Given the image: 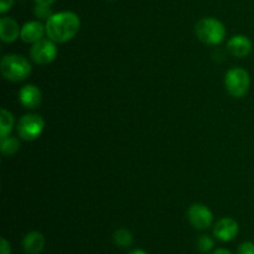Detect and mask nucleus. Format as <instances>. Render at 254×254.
I'll return each instance as SVG.
<instances>
[{
	"label": "nucleus",
	"mask_w": 254,
	"mask_h": 254,
	"mask_svg": "<svg viewBox=\"0 0 254 254\" xmlns=\"http://www.w3.org/2000/svg\"><path fill=\"white\" fill-rule=\"evenodd\" d=\"M12 127H14V117L7 109L2 108L0 112V138L2 139L9 136Z\"/></svg>",
	"instance_id": "4468645a"
},
{
	"label": "nucleus",
	"mask_w": 254,
	"mask_h": 254,
	"mask_svg": "<svg viewBox=\"0 0 254 254\" xmlns=\"http://www.w3.org/2000/svg\"><path fill=\"white\" fill-rule=\"evenodd\" d=\"M19 101L25 108L35 109L41 104L42 93L34 84H26L19 92Z\"/></svg>",
	"instance_id": "9d476101"
},
{
	"label": "nucleus",
	"mask_w": 254,
	"mask_h": 254,
	"mask_svg": "<svg viewBox=\"0 0 254 254\" xmlns=\"http://www.w3.org/2000/svg\"><path fill=\"white\" fill-rule=\"evenodd\" d=\"M45 247L44 235L37 231H31L22 240V248L26 254H40Z\"/></svg>",
	"instance_id": "ddd939ff"
},
{
	"label": "nucleus",
	"mask_w": 254,
	"mask_h": 254,
	"mask_svg": "<svg viewBox=\"0 0 254 254\" xmlns=\"http://www.w3.org/2000/svg\"><path fill=\"white\" fill-rule=\"evenodd\" d=\"M34 12H35V16H36L37 19L46 20V21L52 16V11L51 9H50L49 5L36 4V6H35L34 9Z\"/></svg>",
	"instance_id": "a211bd4d"
},
{
	"label": "nucleus",
	"mask_w": 254,
	"mask_h": 254,
	"mask_svg": "<svg viewBox=\"0 0 254 254\" xmlns=\"http://www.w3.org/2000/svg\"><path fill=\"white\" fill-rule=\"evenodd\" d=\"M189 222L196 230H207L213 221V215L207 206L202 203H193L188 211Z\"/></svg>",
	"instance_id": "0eeeda50"
},
{
	"label": "nucleus",
	"mask_w": 254,
	"mask_h": 254,
	"mask_svg": "<svg viewBox=\"0 0 254 254\" xmlns=\"http://www.w3.org/2000/svg\"><path fill=\"white\" fill-rule=\"evenodd\" d=\"M45 26L49 39L54 42L64 44L76 36L77 32L79 31L81 20L73 11H60L52 14Z\"/></svg>",
	"instance_id": "f257e3e1"
},
{
	"label": "nucleus",
	"mask_w": 254,
	"mask_h": 254,
	"mask_svg": "<svg viewBox=\"0 0 254 254\" xmlns=\"http://www.w3.org/2000/svg\"><path fill=\"white\" fill-rule=\"evenodd\" d=\"M31 60L37 64H49L56 59L57 47L51 39H41L30 49Z\"/></svg>",
	"instance_id": "423d86ee"
},
{
	"label": "nucleus",
	"mask_w": 254,
	"mask_h": 254,
	"mask_svg": "<svg viewBox=\"0 0 254 254\" xmlns=\"http://www.w3.org/2000/svg\"><path fill=\"white\" fill-rule=\"evenodd\" d=\"M213 246H215V242H213L212 238L207 235H202L198 237L197 240V248L201 253H208L213 250Z\"/></svg>",
	"instance_id": "f3484780"
},
{
	"label": "nucleus",
	"mask_w": 254,
	"mask_h": 254,
	"mask_svg": "<svg viewBox=\"0 0 254 254\" xmlns=\"http://www.w3.org/2000/svg\"><path fill=\"white\" fill-rule=\"evenodd\" d=\"M14 1L15 0H0V12L5 14L6 11H9L14 5Z\"/></svg>",
	"instance_id": "412c9836"
},
{
	"label": "nucleus",
	"mask_w": 254,
	"mask_h": 254,
	"mask_svg": "<svg viewBox=\"0 0 254 254\" xmlns=\"http://www.w3.org/2000/svg\"><path fill=\"white\" fill-rule=\"evenodd\" d=\"M211 254H232V253H231L228 250H226V248H218V250L213 251Z\"/></svg>",
	"instance_id": "5701e85b"
},
{
	"label": "nucleus",
	"mask_w": 254,
	"mask_h": 254,
	"mask_svg": "<svg viewBox=\"0 0 254 254\" xmlns=\"http://www.w3.org/2000/svg\"><path fill=\"white\" fill-rule=\"evenodd\" d=\"M56 1V0H35V2H36V4H40V5H52L54 4V2Z\"/></svg>",
	"instance_id": "4be33fe9"
},
{
	"label": "nucleus",
	"mask_w": 254,
	"mask_h": 254,
	"mask_svg": "<svg viewBox=\"0 0 254 254\" xmlns=\"http://www.w3.org/2000/svg\"><path fill=\"white\" fill-rule=\"evenodd\" d=\"M45 121L39 114H25L17 124V134L24 140H35L42 134Z\"/></svg>",
	"instance_id": "39448f33"
},
{
	"label": "nucleus",
	"mask_w": 254,
	"mask_h": 254,
	"mask_svg": "<svg viewBox=\"0 0 254 254\" xmlns=\"http://www.w3.org/2000/svg\"><path fill=\"white\" fill-rule=\"evenodd\" d=\"M113 242L118 247L127 248L133 243V235L126 228H119L113 233Z\"/></svg>",
	"instance_id": "2eb2a0df"
},
{
	"label": "nucleus",
	"mask_w": 254,
	"mask_h": 254,
	"mask_svg": "<svg viewBox=\"0 0 254 254\" xmlns=\"http://www.w3.org/2000/svg\"><path fill=\"white\" fill-rule=\"evenodd\" d=\"M21 29L17 22L10 16H2L0 19V39L4 42H14L20 36Z\"/></svg>",
	"instance_id": "f8f14e48"
},
{
	"label": "nucleus",
	"mask_w": 254,
	"mask_h": 254,
	"mask_svg": "<svg viewBox=\"0 0 254 254\" xmlns=\"http://www.w3.org/2000/svg\"><path fill=\"white\" fill-rule=\"evenodd\" d=\"M20 148L19 140L12 136H6V138L1 139V144H0V149L4 156H12L14 154L17 153Z\"/></svg>",
	"instance_id": "dca6fc26"
},
{
	"label": "nucleus",
	"mask_w": 254,
	"mask_h": 254,
	"mask_svg": "<svg viewBox=\"0 0 254 254\" xmlns=\"http://www.w3.org/2000/svg\"><path fill=\"white\" fill-rule=\"evenodd\" d=\"M228 52L235 57H246L252 51V41L245 35H236L228 40Z\"/></svg>",
	"instance_id": "9b49d317"
},
{
	"label": "nucleus",
	"mask_w": 254,
	"mask_h": 254,
	"mask_svg": "<svg viewBox=\"0 0 254 254\" xmlns=\"http://www.w3.org/2000/svg\"><path fill=\"white\" fill-rule=\"evenodd\" d=\"M0 71L7 81L20 82L31 73V64L24 56L17 54L5 55L0 62Z\"/></svg>",
	"instance_id": "f03ea898"
},
{
	"label": "nucleus",
	"mask_w": 254,
	"mask_h": 254,
	"mask_svg": "<svg viewBox=\"0 0 254 254\" xmlns=\"http://www.w3.org/2000/svg\"><path fill=\"white\" fill-rule=\"evenodd\" d=\"M46 34V26L41 21H27L22 25L20 37L24 42L27 44H35L39 40L44 39V35Z\"/></svg>",
	"instance_id": "1a4fd4ad"
},
{
	"label": "nucleus",
	"mask_w": 254,
	"mask_h": 254,
	"mask_svg": "<svg viewBox=\"0 0 254 254\" xmlns=\"http://www.w3.org/2000/svg\"><path fill=\"white\" fill-rule=\"evenodd\" d=\"M240 232V225L231 217H223L213 227V235L221 242H230L235 240Z\"/></svg>",
	"instance_id": "6e6552de"
},
{
	"label": "nucleus",
	"mask_w": 254,
	"mask_h": 254,
	"mask_svg": "<svg viewBox=\"0 0 254 254\" xmlns=\"http://www.w3.org/2000/svg\"><path fill=\"white\" fill-rule=\"evenodd\" d=\"M129 254H148V253L143 250H133L131 252H129Z\"/></svg>",
	"instance_id": "b1692460"
},
{
	"label": "nucleus",
	"mask_w": 254,
	"mask_h": 254,
	"mask_svg": "<svg viewBox=\"0 0 254 254\" xmlns=\"http://www.w3.org/2000/svg\"><path fill=\"white\" fill-rule=\"evenodd\" d=\"M225 86L228 93L235 98H242L246 96L251 86L250 73L245 68L235 67L227 71L225 76Z\"/></svg>",
	"instance_id": "20e7f679"
},
{
	"label": "nucleus",
	"mask_w": 254,
	"mask_h": 254,
	"mask_svg": "<svg viewBox=\"0 0 254 254\" xmlns=\"http://www.w3.org/2000/svg\"><path fill=\"white\" fill-rule=\"evenodd\" d=\"M0 254H11V246L5 238L0 240Z\"/></svg>",
	"instance_id": "aec40b11"
},
{
	"label": "nucleus",
	"mask_w": 254,
	"mask_h": 254,
	"mask_svg": "<svg viewBox=\"0 0 254 254\" xmlns=\"http://www.w3.org/2000/svg\"><path fill=\"white\" fill-rule=\"evenodd\" d=\"M195 34L203 44L217 45L225 40L226 27L215 17H203L196 24Z\"/></svg>",
	"instance_id": "7ed1b4c3"
},
{
	"label": "nucleus",
	"mask_w": 254,
	"mask_h": 254,
	"mask_svg": "<svg viewBox=\"0 0 254 254\" xmlns=\"http://www.w3.org/2000/svg\"><path fill=\"white\" fill-rule=\"evenodd\" d=\"M237 254H254V243L251 241L241 243L237 250Z\"/></svg>",
	"instance_id": "6ab92c4d"
}]
</instances>
